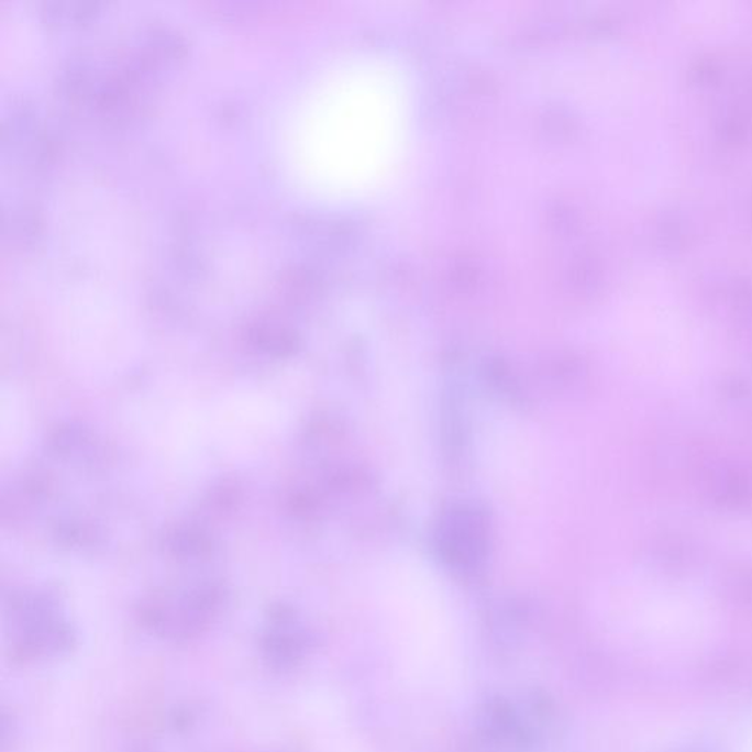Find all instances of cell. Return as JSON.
Listing matches in <instances>:
<instances>
[{
	"mask_svg": "<svg viewBox=\"0 0 752 752\" xmlns=\"http://www.w3.org/2000/svg\"><path fill=\"white\" fill-rule=\"evenodd\" d=\"M38 224L41 222H38L37 213H34L32 209H12L10 218H5L3 235L5 239H11V244L14 246H27L37 234Z\"/></svg>",
	"mask_w": 752,
	"mask_h": 752,
	"instance_id": "1",
	"label": "cell"
},
{
	"mask_svg": "<svg viewBox=\"0 0 752 752\" xmlns=\"http://www.w3.org/2000/svg\"><path fill=\"white\" fill-rule=\"evenodd\" d=\"M96 11V3L90 2H47L45 3V12L47 21L55 24L78 23V21H86L93 15Z\"/></svg>",
	"mask_w": 752,
	"mask_h": 752,
	"instance_id": "2",
	"label": "cell"
}]
</instances>
